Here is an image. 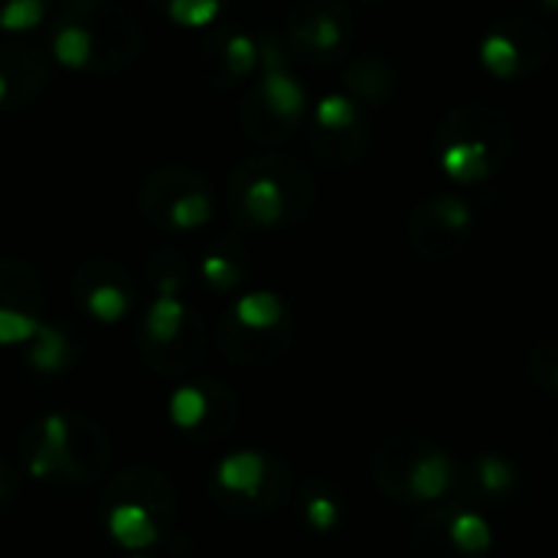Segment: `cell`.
I'll return each instance as SVG.
<instances>
[{"instance_id": "obj_27", "label": "cell", "mask_w": 558, "mask_h": 558, "mask_svg": "<svg viewBox=\"0 0 558 558\" xmlns=\"http://www.w3.org/2000/svg\"><path fill=\"white\" fill-rule=\"evenodd\" d=\"M39 320L23 314V311H13V307H0V347H13V343H26V340H36L39 333Z\"/></svg>"}, {"instance_id": "obj_31", "label": "cell", "mask_w": 558, "mask_h": 558, "mask_svg": "<svg viewBox=\"0 0 558 558\" xmlns=\"http://www.w3.org/2000/svg\"><path fill=\"white\" fill-rule=\"evenodd\" d=\"M556 461H558V428H556Z\"/></svg>"}, {"instance_id": "obj_14", "label": "cell", "mask_w": 558, "mask_h": 558, "mask_svg": "<svg viewBox=\"0 0 558 558\" xmlns=\"http://www.w3.org/2000/svg\"><path fill=\"white\" fill-rule=\"evenodd\" d=\"M183 320H186V307L177 298V281L163 278L160 281V298L147 311V337L157 340V343H173L180 337V330H183Z\"/></svg>"}, {"instance_id": "obj_29", "label": "cell", "mask_w": 558, "mask_h": 558, "mask_svg": "<svg viewBox=\"0 0 558 558\" xmlns=\"http://www.w3.org/2000/svg\"><path fill=\"white\" fill-rule=\"evenodd\" d=\"M7 92H10V82H7V75L0 72V105H3V98H7Z\"/></svg>"}, {"instance_id": "obj_5", "label": "cell", "mask_w": 558, "mask_h": 558, "mask_svg": "<svg viewBox=\"0 0 558 558\" xmlns=\"http://www.w3.org/2000/svg\"><path fill=\"white\" fill-rule=\"evenodd\" d=\"M474 229V209L461 196H432L409 219V242L428 262H451L464 252Z\"/></svg>"}, {"instance_id": "obj_2", "label": "cell", "mask_w": 558, "mask_h": 558, "mask_svg": "<svg viewBox=\"0 0 558 558\" xmlns=\"http://www.w3.org/2000/svg\"><path fill=\"white\" fill-rule=\"evenodd\" d=\"M294 340V324L271 291H248L235 301L229 330L222 337L226 350L248 366H262L278 360Z\"/></svg>"}, {"instance_id": "obj_19", "label": "cell", "mask_w": 558, "mask_h": 558, "mask_svg": "<svg viewBox=\"0 0 558 558\" xmlns=\"http://www.w3.org/2000/svg\"><path fill=\"white\" fill-rule=\"evenodd\" d=\"M209 216H213V199H209V193H203V190H186V193H180V196L170 203V209H167V222H170L173 229H180V232H193V229L206 226Z\"/></svg>"}, {"instance_id": "obj_9", "label": "cell", "mask_w": 558, "mask_h": 558, "mask_svg": "<svg viewBox=\"0 0 558 558\" xmlns=\"http://www.w3.org/2000/svg\"><path fill=\"white\" fill-rule=\"evenodd\" d=\"M291 33H294V46L311 59L340 56L343 46H347V20H343V13H333L324 3H314L311 13H304L294 23Z\"/></svg>"}, {"instance_id": "obj_6", "label": "cell", "mask_w": 558, "mask_h": 558, "mask_svg": "<svg viewBox=\"0 0 558 558\" xmlns=\"http://www.w3.org/2000/svg\"><path fill=\"white\" fill-rule=\"evenodd\" d=\"M311 203H314V183L304 170L294 173L291 180H284L278 173H255L239 190L242 216L262 229H271V226L304 216Z\"/></svg>"}, {"instance_id": "obj_17", "label": "cell", "mask_w": 558, "mask_h": 558, "mask_svg": "<svg viewBox=\"0 0 558 558\" xmlns=\"http://www.w3.org/2000/svg\"><path fill=\"white\" fill-rule=\"evenodd\" d=\"M213 402H216V399H213L206 389H199V386H180V389L173 392V399H170V418H173L177 428L196 432V428H203V422L209 418Z\"/></svg>"}, {"instance_id": "obj_21", "label": "cell", "mask_w": 558, "mask_h": 558, "mask_svg": "<svg viewBox=\"0 0 558 558\" xmlns=\"http://www.w3.org/2000/svg\"><path fill=\"white\" fill-rule=\"evenodd\" d=\"M526 369H530V379L543 392L558 396V337H543V340L533 343Z\"/></svg>"}, {"instance_id": "obj_3", "label": "cell", "mask_w": 558, "mask_h": 558, "mask_svg": "<svg viewBox=\"0 0 558 558\" xmlns=\"http://www.w3.org/2000/svg\"><path fill=\"white\" fill-rule=\"evenodd\" d=\"M490 520L468 504H438L415 523L409 558H490Z\"/></svg>"}, {"instance_id": "obj_20", "label": "cell", "mask_w": 558, "mask_h": 558, "mask_svg": "<svg viewBox=\"0 0 558 558\" xmlns=\"http://www.w3.org/2000/svg\"><path fill=\"white\" fill-rule=\"evenodd\" d=\"M317 131H350L363 124V114L350 95H324L314 108Z\"/></svg>"}, {"instance_id": "obj_4", "label": "cell", "mask_w": 558, "mask_h": 558, "mask_svg": "<svg viewBox=\"0 0 558 558\" xmlns=\"http://www.w3.org/2000/svg\"><path fill=\"white\" fill-rule=\"evenodd\" d=\"M216 487L245 513H271L291 497V471L262 451H232L216 468Z\"/></svg>"}, {"instance_id": "obj_15", "label": "cell", "mask_w": 558, "mask_h": 558, "mask_svg": "<svg viewBox=\"0 0 558 558\" xmlns=\"http://www.w3.org/2000/svg\"><path fill=\"white\" fill-rule=\"evenodd\" d=\"M366 144H369V124L366 121L356 124V128H350V131H317L314 134L317 157L324 163L337 167V170L340 167H350L353 160H360L363 150H366Z\"/></svg>"}, {"instance_id": "obj_12", "label": "cell", "mask_w": 558, "mask_h": 558, "mask_svg": "<svg viewBox=\"0 0 558 558\" xmlns=\"http://www.w3.org/2000/svg\"><path fill=\"white\" fill-rule=\"evenodd\" d=\"M301 517L317 536H330L347 523V504L327 481H311L301 494Z\"/></svg>"}, {"instance_id": "obj_22", "label": "cell", "mask_w": 558, "mask_h": 558, "mask_svg": "<svg viewBox=\"0 0 558 558\" xmlns=\"http://www.w3.org/2000/svg\"><path fill=\"white\" fill-rule=\"evenodd\" d=\"M222 62H226V72L232 78H245L252 75L258 65H262V49H258V39L248 36V33H232L226 43H222Z\"/></svg>"}, {"instance_id": "obj_32", "label": "cell", "mask_w": 558, "mask_h": 558, "mask_svg": "<svg viewBox=\"0 0 558 558\" xmlns=\"http://www.w3.org/2000/svg\"><path fill=\"white\" fill-rule=\"evenodd\" d=\"M0 484H3V471H0Z\"/></svg>"}, {"instance_id": "obj_1", "label": "cell", "mask_w": 558, "mask_h": 558, "mask_svg": "<svg viewBox=\"0 0 558 558\" xmlns=\"http://www.w3.org/2000/svg\"><path fill=\"white\" fill-rule=\"evenodd\" d=\"M373 484L402 507L448 504L461 484V468L451 451L418 432H396L379 441L369 461Z\"/></svg>"}, {"instance_id": "obj_24", "label": "cell", "mask_w": 558, "mask_h": 558, "mask_svg": "<svg viewBox=\"0 0 558 558\" xmlns=\"http://www.w3.org/2000/svg\"><path fill=\"white\" fill-rule=\"evenodd\" d=\"M219 13H222V0H167L170 23H177L183 29H203V26L216 23Z\"/></svg>"}, {"instance_id": "obj_10", "label": "cell", "mask_w": 558, "mask_h": 558, "mask_svg": "<svg viewBox=\"0 0 558 558\" xmlns=\"http://www.w3.org/2000/svg\"><path fill=\"white\" fill-rule=\"evenodd\" d=\"M343 85L347 92L363 101V105H386L399 85V72L389 59L376 56V52H366V56H356L343 75Z\"/></svg>"}, {"instance_id": "obj_30", "label": "cell", "mask_w": 558, "mask_h": 558, "mask_svg": "<svg viewBox=\"0 0 558 558\" xmlns=\"http://www.w3.org/2000/svg\"><path fill=\"white\" fill-rule=\"evenodd\" d=\"M539 3H543L546 10H558V0H539Z\"/></svg>"}, {"instance_id": "obj_8", "label": "cell", "mask_w": 558, "mask_h": 558, "mask_svg": "<svg viewBox=\"0 0 558 558\" xmlns=\"http://www.w3.org/2000/svg\"><path fill=\"white\" fill-rule=\"evenodd\" d=\"M438 160L451 180L468 186V183L487 180L507 157L481 137H458V141H448L438 147Z\"/></svg>"}, {"instance_id": "obj_16", "label": "cell", "mask_w": 558, "mask_h": 558, "mask_svg": "<svg viewBox=\"0 0 558 558\" xmlns=\"http://www.w3.org/2000/svg\"><path fill=\"white\" fill-rule=\"evenodd\" d=\"M481 62L497 78H513L523 72V46L510 33H487L481 43Z\"/></svg>"}, {"instance_id": "obj_26", "label": "cell", "mask_w": 558, "mask_h": 558, "mask_svg": "<svg viewBox=\"0 0 558 558\" xmlns=\"http://www.w3.org/2000/svg\"><path fill=\"white\" fill-rule=\"evenodd\" d=\"M85 304H88L92 317L101 320V324H118L128 314V294L118 284H98V288H92L88 298H85Z\"/></svg>"}, {"instance_id": "obj_23", "label": "cell", "mask_w": 558, "mask_h": 558, "mask_svg": "<svg viewBox=\"0 0 558 558\" xmlns=\"http://www.w3.org/2000/svg\"><path fill=\"white\" fill-rule=\"evenodd\" d=\"M69 360V343H65V337L56 330V327H39V333H36V347L29 350V363L39 369V373H56V369H62V363Z\"/></svg>"}, {"instance_id": "obj_25", "label": "cell", "mask_w": 558, "mask_h": 558, "mask_svg": "<svg viewBox=\"0 0 558 558\" xmlns=\"http://www.w3.org/2000/svg\"><path fill=\"white\" fill-rule=\"evenodd\" d=\"M46 20V0H3L0 29L3 33H29Z\"/></svg>"}, {"instance_id": "obj_13", "label": "cell", "mask_w": 558, "mask_h": 558, "mask_svg": "<svg viewBox=\"0 0 558 558\" xmlns=\"http://www.w3.org/2000/svg\"><path fill=\"white\" fill-rule=\"evenodd\" d=\"M108 533L124 549H147L157 543V523L141 504H118L108 513Z\"/></svg>"}, {"instance_id": "obj_18", "label": "cell", "mask_w": 558, "mask_h": 558, "mask_svg": "<svg viewBox=\"0 0 558 558\" xmlns=\"http://www.w3.org/2000/svg\"><path fill=\"white\" fill-rule=\"evenodd\" d=\"M92 52H95V39L85 26H62L56 36H52V56L62 69H85L92 62Z\"/></svg>"}, {"instance_id": "obj_11", "label": "cell", "mask_w": 558, "mask_h": 558, "mask_svg": "<svg viewBox=\"0 0 558 558\" xmlns=\"http://www.w3.org/2000/svg\"><path fill=\"white\" fill-rule=\"evenodd\" d=\"M464 481L468 487L484 497V500H507L517 487H520V471L517 464L507 458V454H497V451H484L477 454L468 471H464Z\"/></svg>"}, {"instance_id": "obj_7", "label": "cell", "mask_w": 558, "mask_h": 558, "mask_svg": "<svg viewBox=\"0 0 558 558\" xmlns=\"http://www.w3.org/2000/svg\"><path fill=\"white\" fill-rule=\"evenodd\" d=\"M262 82H258V101L278 121L281 128H294L307 111V92L304 85L288 72V62L275 39H262Z\"/></svg>"}, {"instance_id": "obj_33", "label": "cell", "mask_w": 558, "mask_h": 558, "mask_svg": "<svg viewBox=\"0 0 558 558\" xmlns=\"http://www.w3.org/2000/svg\"><path fill=\"white\" fill-rule=\"evenodd\" d=\"M131 558H147V556H131Z\"/></svg>"}, {"instance_id": "obj_28", "label": "cell", "mask_w": 558, "mask_h": 558, "mask_svg": "<svg viewBox=\"0 0 558 558\" xmlns=\"http://www.w3.org/2000/svg\"><path fill=\"white\" fill-rule=\"evenodd\" d=\"M203 278L216 291H232L242 281V268L232 258H226V255H206L203 258Z\"/></svg>"}]
</instances>
